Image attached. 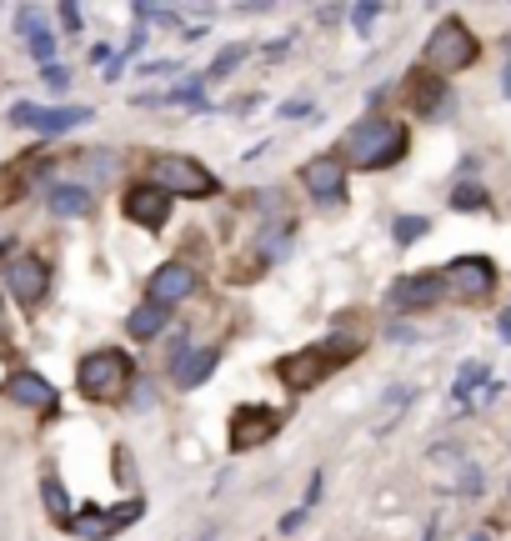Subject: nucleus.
Here are the masks:
<instances>
[{"instance_id": "f257e3e1", "label": "nucleus", "mask_w": 511, "mask_h": 541, "mask_svg": "<svg viewBox=\"0 0 511 541\" xmlns=\"http://www.w3.org/2000/svg\"><path fill=\"white\" fill-rule=\"evenodd\" d=\"M341 156L356 166V171H386L406 156V126L391 121V116H366L346 131L341 141Z\"/></svg>"}, {"instance_id": "f03ea898", "label": "nucleus", "mask_w": 511, "mask_h": 541, "mask_svg": "<svg viewBox=\"0 0 511 541\" xmlns=\"http://www.w3.org/2000/svg\"><path fill=\"white\" fill-rule=\"evenodd\" d=\"M351 351H356L351 336H331V341H321V346H311V351H291V356L276 361V381H281L286 391H311L316 381H326L331 366L351 361Z\"/></svg>"}, {"instance_id": "7ed1b4c3", "label": "nucleus", "mask_w": 511, "mask_h": 541, "mask_svg": "<svg viewBox=\"0 0 511 541\" xmlns=\"http://www.w3.org/2000/svg\"><path fill=\"white\" fill-rule=\"evenodd\" d=\"M476 56H481V46H476L471 26L456 21V16H446V21L426 36V71L441 76V81L456 76V71H466V66H476Z\"/></svg>"}, {"instance_id": "20e7f679", "label": "nucleus", "mask_w": 511, "mask_h": 541, "mask_svg": "<svg viewBox=\"0 0 511 541\" xmlns=\"http://www.w3.org/2000/svg\"><path fill=\"white\" fill-rule=\"evenodd\" d=\"M151 186H156L161 196H191V201H206V196L221 191V181H216L196 156H176V151L151 161Z\"/></svg>"}, {"instance_id": "39448f33", "label": "nucleus", "mask_w": 511, "mask_h": 541, "mask_svg": "<svg viewBox=\"0 0 511 541\" xmlns=\"http://www.w3.org/2000/svg\"><path fill=\"white\" fill-rule=\"evenodd\" d=\"M126 381H131V356H126V351H91V356L76 366V386H81V396H91V401H116Z\"/></svg>"}, {"instance_id": "423d86ee", "label": "nucleus", "mask_w": 511, "mask_h": 541, "mask_svg": "<svg viewBox=\"0 0 511 541\" xmlns=\"http://www.w3.org/2000/svg\"><path fill=\"white\" fill-rule=\"evenodd\" d=\"M96 111L91 106H36V101H16L11 106V126H31L41 136H61V131H76L86 126Z\"/></svg>"}, {"instance_id": "0eeeda50", "label": "nucleus", "mask_w": 511, "mask_h": 541, "mask_svg": "<svg viewBox=\"0 0 511 541\" xmlns=\"http://www.w3.org/2000/svg\"><path fill=\"white\" fill-rule=\"evenodd\" d=\"M441 281H446V291H456L461 301H486L501 276H496V261H491V256H456V261L441 271Z\"/></svg>"}, {"instance_id": "6e6552de", "label": "nucleus", "mask_w": 511, "mask_h": 541, "mask_svg": "<svg viewBox=\"0 0 511 541\" xmlns=\"http://www.w3.org/2000/svg\"><path fill=\"white\" fill-rule=\"evenodd\" d=\"M281 431V411L266 401H241L231 411V451H251L261 441H271Z\"/></svg>"}, {"instance_id": "1a4fd4ad", "label": "nucleus", "mask_w": 511, "mask_h": 541, "mask_svg": "<svg viewBox=\"0 0 511 541\" xmlns=\"http://www.w3.org/2000/svg\"><path fill=\"white\" fill-rule=\"evenodd\" d=\"M406 106H411L421 121H446V116L456 111V96H451V86H446L441 76L411 71V81H406Z\"/></svg>"}, {"instance_id": "9d476101", "label": "nucleus", "mask_w": 511, "mask_h": 541, "mask_svg": "<svg viewBox=\"0 0 511 541\" xmlns=\"http://www.w3.org/2000/svg\"><path fill=\"white\" fill-rule=\"evenodd\" d=\"M301 181H306L311 201L326 206V211L346 201V161H341V156H316V161H306V166H301Z\"/></svg>"}, {"instance_id": "9b49d317", "label": "nucleus", "mask_w": 511, "mask_h": 541, "mask_svg": "<svg viewBox=\"0 0 511 541\" xmlns=\"http://www.w3.org/2000/svg\"><path fill=\"white\" fill-rule=\"evenodd\" d=\"M441 296H446L441 271H411V276H401V281L391 286V306H396V311H431Z\"/></svg>"}, {"instance_id": "f8f14e48", "label": "nucleus", "mask_w": 511, "mask_h": 541, "mask_svg": "<svg viewBox=\"0 0 511 541\" xmlns=\"http://www.w3.org/2000/svg\"><path fill=\"white\" fill-rule=\"evenodd\" d=\"M121 211H126V221H136L141 231H161L166 216H171V196H161L156 186H131V191L121 196Z\"/></svg>"}, {"instance_id": "ddd939ff", "label": "nucleus", "mask_w": 511, "mask_h": 541, "mask_svg": "<svg viewBox=\"0 0 511 541\" xmlns=\"http://www.w3.org/2000/svg\"><path fill=\"white\" fill-rule=\"evenodd\" d=\"M46 286H51V276H46V261H41V256H16V261L6 266V291H11L21 306H36V301L46 296Z\"/></svg>"}, {"instance_id": "4468645a", "label": "nucleus", "mask_w": 511, "mask_h": 541, "mask_svg": "<svg viewBox=\"0 0 511 541\" xmlns=\"http://www.w3.org/2000/svg\"><path fill=\"white\" fill-rule=\"evenodd\" d=\"M196 291V271L186 266V261H166V266H156V276H151V306H176V301H186Z\"/></svg>"}, {"instance_id": "2eb2a0df", "label": "nucleus", "mask_w": 511, "mask_h": 541, "mask_svg": "<svg viewBox=\"0 0 511 541\" xmlns=\"http://www.w3.org/2000/svg\"><path fill=\"white\" fill-rule=\"evenodd\" d=\"M0 391H6L16 406H36V411H51L56 406V391H51V381L46 376H36V371H16L6 386H0Z\"/></svg>"}, {"instance_id": "dca6fc26", "label": "nucleus", "mask_w": 511, "mask_h": 541, "mask_svg": "<svg viewBox=\"0 0 511 541\" xmlns=\"http://www.w3.org/2000/svg\"><path fill=\"white\" fill-rule=\"evenodd\" d=\"M216 361H221L216 346H196V351H181V356H176V371H171V376H176L181 391H196V386L216 371Z\"/></svg>"}, {"instance_id": "f3484780", "label": "nucleus", "mask_w": 511, "mask_h": 541, "mask_svg": "<svg viewBox=\"0 0 511 541\" xmlns=\"http://www.w3.org/2000/svg\"><path fill=\"white\" fill-rule=\"evenodd\" d=\"M46 206H51L56 216H91L96 196H91L86 181H56V186L46 191Z\"/></svg>"}, {"instance_id": "a211bd4d", "label": "nucleus", "mask_w": 511, "mask_h": 541, "mask_svg": "<svg viewBox=\"0 0 511 541\" xmlns=\"http://www.w3.org/2000/svg\"><path fill=\"white\" fill-rule=\"evenodd\" d=\"M16 26H21V36H26V51H31L36 61H46V66H51V56H56V31H46V26H41V11L21 6V11H16Z\"/></svg>"}, {"instance_id": "6ab92c4d", "label": "nucleus", "mask_w": 511, "mask_h": 541, "mask_svg": "<svg viewBox=\"0 0 511 541\" xmlns=\"http://www.w3.org/2000/svg\"><path fill=\"white\" fill-rule=\"evenodd\" d=\"M126 331H131L136 341H156V336L166 331V311L146 301V306H136V311L126 316Z\"/></svg>"}, {"instance_id": "aec40b11", "label": "nucleus", "mask_w": 511, "mask_h": 541, "mask_svg": "<svg viewBox=\"0 0 511 541\" xmlns=\"http://www.w3.org/2000/svg\"><path fill=\"white\" fill-rule=\"evenodd\" d=\"M71 526H76V536H86V541H106V536H111V516H106L101 506H81V511L71 516Z\"/></svg>"}, {"instance_id": "412c9836", "label": "nucleus", "mask_w": 511, "mask_h": 541, "mask_svg": "<svg viewBox=\"0 0 511 541\" xmlns=\"http://www.w3.org/2000/svg\"><path fill=\"white\" fill-rule=\"evenodd\" d=\"M476 386H486V361H466V366L456 371V381H451V401H456V406H466Z\"/></svg>"}, {"instance_id": "4be33fe9", "label": "nucleus", "mask_w": 511, "mask_h": 541, "mask_svg": "<svg viewBox=\"0 0 511 541\" xmlns=\"http://www.w3.org/2000/svg\"><path fill=\"white\" fill-rule=\"evenodd\" d=\"M451 211H491V196L476 181H456L451 186Z\"/></svg>"}, {"instance_id": "5701e85b", "label": "nucleus", "mask_w": 511, "mask_h": 541, "mask_svg": "<svg viewBox=\"0 0 511 541\" xmlns=\"http://www.w3.org/2000/svg\"><path fill=\"white\" fill-rule=\"evenodd\" d=\"M41 496H46L51 516L71 526V501H66V486H61V476H51V471H46V476H41Z\"/></svg>"}, {"instance_id": "b1692460", "label": "nucleus", "mask_w": 511, "mask_h": 541, "mask_svg": "<svg viewBox=\"0 0 511 541\" xmlns=\"http://www.w3.org/2000/svg\"><path fill=\"white\" fill-rule=\"evenodd\" d=\"M426 231H431V221H426V216H396V221H391V236H396V246H416Z\"/></svg>"}, {"instance_id": "393cba45", "label": "nucleus", "mask_w": 511, "mask_h": 541, "mask_svg": "<svg viewBox=\"0 0 511 541\" xmlns=\"http://www.w3.org/2000/svg\"><path fill=\"white\" fill-rule=\"evenodd\" d=\"M241 61H246V46H226V51L216 56V66H211V71H206L201 81H226V76H231V71H236Z\"/></svg>"}, {"instance_id": "a878e982", "label": "nucleus", "mask_w": 511, "mask_h": 541, "mask_svg": "<svg viewBox=\"0 0 511 541\" xmlns=\"http://www.w3.org/2000/svg\"><path fill=\"white\" fill-rule=\"evenodd\" d=\"M376 21H381V6H356V11H351V26H356L361 36H366Z\"/></svg>"}, {"instance_id": "bb28decb", "label": "nucleus", "mask_w": 511, "mask_h": 541, "mask_svg": "<svg viewBox=\"0 0 511 541\" xmlns=\"http://www.w3.org/2000/svg\"><path fill=\"white\" fill-rule=\"evenodd\" d=\"M56 16H61V26H66V36H81V26H86V16H81V6H61Z\"/></svg>"}, {"instance_id": "cd10ccee", "label": "nucleus", "mask_w": 511, "mask_h": 541, "mask_svg": "<svg viewBox=\"0 0 511 541\" xmlns=\"http://www.w3.org/2000/svg\"><path fill=\"white\" fill-rule=\"evenodd\" d=\"M46 86H51V91H56V96H61V91H66V86H71V71H66V66H56V61H51V66H46Z\"/></svg>"}, {"instance_id": "c85d7f7f", "label": "nucleus", "mask_w": 511, "mask_h": 541, "mask_svg": "<svg viewBox=\"0 0 511 541\" xmlns=\"http://www.w3.org/2000/svg\"><path fill=\"white\" fill-rule=\"evenodd\" d=\"M481 486H486V481H481V471H476V466H461V496H476Z\"/></svg>"}, {"instance_id": "c756f323", "label": "nucleus", "mask_w": 511, "mask_h": 541, "mask_svg": "<svg viewBox=\"0 0 511 541\" xmlns=\"http://www.w3.org/2000/svg\"><path fill=\"white\" fill-rule=\"evenodd\" d=\"M171 71H181V61H146L141 66V76H171Z\"/></svg>"}, {"instance_id": "7c9ffc66", "label": "nucleus", "mask_w": 511, "mask_h": 541, "mask_svg": "<svg viewBox=\"0 0 511 541\" xmlns=\"http://www.w3.org/2000/svg\"><path fill=\"white\" fill-rule=\"evenodd\" d=\"M276 116H286V121H301V116H311V106H306V101H286Z\"/></svg>"}, {"instance_id": "2f4dec72", "label": "nucleus", "mask_w": 511, "mask_h": 541, "mask_svg": "<svg viewBox=\"0 0 511 541\" xmlns=\"http://www.w3.org/2000/svg\"><path fill=\"white\" fill-rule=\"evenodd\" d=\"M301 521H306V506H296V511H286V521H281V531L291 536V531H301Z\"/></svg>"}, {"instance_id": "473e14b6", "label": "nucleus", "mask_w": 511, "mask_h": 541, "mask_svg": "<svg viewBox=\"0 0 511 541\" xmlns=\"http://www.w3.org/2000/svg\"><path fill=\"white\" fill-rule=\"evenodd\" d=\"M151 396H156V386L151 381H136V406H151Z\"/></svg>"}, {"instance_id": "72a5a7b5", "label": "nucleus", "mask_w": 511, "mask_h": 541, "mask_svg": "<svg viewBox=\"0 0 511 541\" xmlns=\"http://www.w3.org/2000/svg\"><path fill=\"white\" fill-rule=\"evenodd\" d=\"M496 336H501V341H511V311H501V321H496Z\"/></svg>"}, {"instance_id": "f704fd0d", "label": "nucleus", "mask_w": 511, "mask_h": 541, "mask_svg": "<svg viewBox=\"0 0 511 541\" xmlns=\"http://www.w3.org/2000/svg\"><path fill=\"white\" fill-rule=\"evenodd\" d=\"M501 96H506V101H511V66H506V71H501Z\"/></svg>"}, {"instance_id": "c9c22d12", "label": "nucleus", "mask_w": 511, "mask_h": 541, "mask_svg": "<svg viewBox=\"0 0 511 541\" xmlns=\"http://www.w3.org/2000/svg\"><path fill=\"white\" fill-rule=\"evenodd\" d=\"M471 541H491V536H471Z\"/></svg>"}, {"instance_id": "e433bc0d", "label": "nucleus", "mask_w": 511, "mask_h": 541, "mask_svg": "<svg viewBox=\"0 0 511 541\" xmlns=\"http://www.w3.org/2000/svg\"><path fill=\"white\" fill-rule=\"evenodd\" d=\"M506 51H511V41H506Z\"/></svg>"}, {"instance_id": "4c0bfd02", "label": "nucleus", "mask_w": 511, "mask_h": 541, "mask_svg": "<svg viewBox=\"0 0 511 541\" xmlns=\"http://www.w3.org/2000/svg\"><path fill=\"white\" fill-rule=\"evenodd\" d=\"M201 541H206V536H201Z\"/></svg>"}]
</instances>
